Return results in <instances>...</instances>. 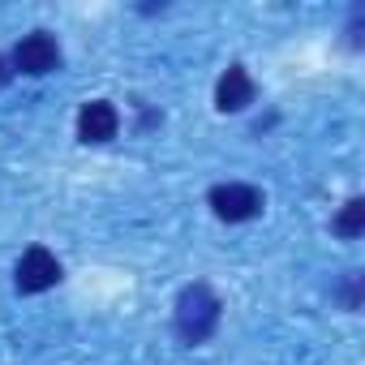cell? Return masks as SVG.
Masks as SVG:
<instances>
[{
  "label": "cell",
  "mask_w": 365,
  "mask_h": 365,
  "mask_svg": "<svg viewBox=\"0 0 365 365\" xmlns=\"http://www.w3.org/2000/svg\"><path fill=\"white\" fill-rule=\"evenodd\" d=\"M61 275H65V271H61L56 254H52V250H43V245H31V250L18 258V267H14V284H18V292H26V297L56 288V284H61Z\"/></svg>",
  "instance_id": "3957f363"
},
{
  "label": "cell",
  "mask_w": 365,
  "mask_h": 365,
  "mask_svg": "<svg viewBox=\"0 0 365 365\" xmlns=\"http://www.w3.org/2000/svg\"><path fill=\"white\" fill-rule=\"evenodd\" d=\"M14 69H18V73H26V78L56 73V69H61V43H56L48 31L26 35V39L14 48Z\"/></svg>",
  "instance_id": "277c9868"
},
{
  "label": "cell",
  "mask_w": 365,
  "mask_h": 365,
  "mask_svg": "<svg viewBox=\"0 0 365 365\" xmlns=\"http://www.w3.org/2000/svg\"><path fill=\"white\" fill-rule=\"evenodd\" d=\"M116 129H120V112H116L108 99L82 103V112H78V138H82V142H112Z\"/></svg>",
  "instance_id": "5b68a950"
},
{
  "label": "cell",
  "mask_w": 365,
  "mask_h": 365,
  "mask_svg": "<svg viewBox=\"0 0 365 365\" xmlns=\"http://www.w3.org/2000/svg\"><path fill=\"white\" fill-rule=\"evenodd\" d=\"M254 95H258V86H254V78L245 73V65H228V73H224L220 86H215V108H220V112H245V108L254 103Z\"/></svg>",
  "instance_id": "8992f818"
},
{
  "label": "cell",
  "mask_w": 365,
  "mask_h": 365,
  "mask_svg": "<svg viewBox=\"0 0 365 365\" xmlns=\"http://www.w3.org/2000/svg\"><path fill=\"white\" fill-rule=\"evenodd\" d=\"M339 237H361L365 232V198H352V202H344V211L335 215V224H331Z\"/></svg>",
  "instance_id": "52a82bcc"
},
{
  "label": "cell",
  "mask_w": 365,
  "mask_h": 365,
  "mask_svg": "<svg viewBox=\"0 0 365 365\" xmlns=\"http://www.w3.org/2000/svg\"><path fill=\"white\" fill-rule=\"evenodd\" d=\"M220 297L211 292V284H190V288H180L176 297V335L185 339V344H202L215 335L220 327Z\"/></svg>",
  "instance_id": "6da1fadb"
},
{
  "label": "cell",
  "mask_w": 365,
  "mask_h": 365,
  "mask_svg": "<svg viewBox=\"0 0 365 365\" xmlns=\"http://www.w3.org/2000/svg\"><path fill=\"white\" fill-rule=\"evenodd\" d=\"M207 202H211L215 220H224V224H245V220H258V215H262V207H267L262 190L245 185V180H228V185H215V190L207 194Z\"/></svg>",
  "instance_id": "7a4b0ae2"
},
{
  "label": "cell",
  "mask_w": 365,
  "mask_h": 365,
  "mask_svg": "<svg viewBox=\"0 0 365 365\" xmlns=\"http://www.w3.org/2000/svg\"><path fill=\"white\" fill-rule=\"evenodd\" d=\"M9 78H14V69H9V61H5V56H0V91L9 86Z\"/></svg>",
  "instance_id": "ba28073f"
}]
</instances>
